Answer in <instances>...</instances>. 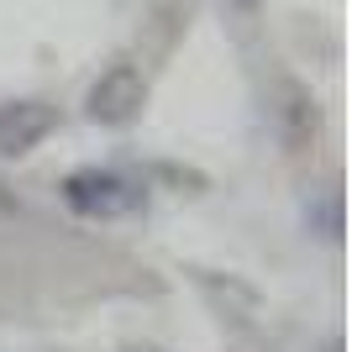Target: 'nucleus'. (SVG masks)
I'll return each mask as SVG.
<instances>
[{
    "label": "nucleus",
    "mask_w": 352,
    "mask_h": 352,
    "mask_svg": "<svg viewBox=\"0 0 352 352\" xmlns=\"http://www.w3.org/2000/svg\"><path fill=\"white\" fill-rule=\"evenodd\" d=\"M142 100H147V85L137 74V63H111L85 89V116L95 126H132L142 116Z\"/></svg>",
    "instance_id": "7ed1b4c3"
},
{
    "label": "nucleus",
    "mask_w": 352,
    "mask_h": 352,
    "mask_svg": "<svg viewBox=\"0 0 352 352\" xmlns=\"http://www.w3.org/2000/svg\"><path fill=\"white\" fill-rule=\"evenodd\" d=\"M195 284H200V289H206V300H210L216 310H226L236 326H252V321H258V310H263L258 289H252V284H242V279H232V274H226V279H221V274H195Z\"/></svg>",
    "instance_id": "39448f33"
},
{
    "label": "nucleus",
    "mask_w": 352,
    "mask_h": 352,
    "mask_svg": "<svg viewBox=\"0 0 352 352\" xmlns=\"http://www.w3.org/2000/svg\"><path fill=\"white\" fill-rule=\"evenodd\" d=\"M58 195H63V206L85 221H121L132 210H142V190L116 168H74L58 184Z\"/></svg>",
    "instance_id": "f257e3e1"
},
{
    "label": "nucleus",
    "mask_w": 352,
    "mask_h": 352,
    "mask_svg": "<svg viewBox=\"0 0 352 352\" xmlns=\"http://www.w3.org/2000/svg\"><path fill=\"white\" fill-rule=\"evenodd\" d=\"M305 221H310V232H316V236L337 242V236H342V195L326 190L321 200H310V206H305Z\"/></svg>",
    "instance_id": "423d86ee"
},
{
    "label": "nucleus",
    "mask_w": 352,
    "mask_h": 352,
    "mask_svg": "<svg viewBox=\"0 0 352 352\" xmlns=\"http://www.w3.org/2000/svg\"><path fill=\"white\" fill-rule=\"evenodd\" d=\"M236 6H242V11H258V6H263V0H236Z\"/></svg>",
    "instance_id": "0eeeda50"
},
{
    "label": "nucleus",
    "mask_w": 352,
    "mask_h": 352,
    "mask_svg": "<svg viewBox=\"0 0 352 352\" xmlns=\"http://www.w3.org/2000/svg\"><path fill=\"white\" fill-rule=\"evenodd\" d=\"M58 132V105L47 100H0V158H27Z\"/></svg>",
    "instance_id": "20e7f679"
},
{
    "label": "nucleus",
    "mask_w": 352,
    "mask_h": 352,
    "mask_svg": "<svg viewBox=\"0 0 352 352\" xmlns=\"http://www.w3.org/2000/svg\"><path fill=\"white\" fill-rule=\"evenodd\" d=\"M326 352H342V342H326Z\"/></svg>",
    "instance_id": "6e6552de"
},
{
    "label": "nucleus",
    "mask_w": 352,
    "mask_h": 352,
    "mask_svg": "<svg viewBox=\"0 0 352 352\" xmlns=\"http://www.w3.org/2000/svg\"><path fill=\"white\" fill-rule=\"evenodd\" d=\"M268 126L289 153H305L321 137V105H316L310 85H300L294 74H274L268 79Z\"/></svg>",
    "instance_id": "f03ea898"
}]
</instances>
